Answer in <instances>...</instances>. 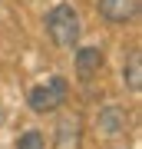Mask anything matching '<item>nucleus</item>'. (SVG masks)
<instances>
[{
    "mask_svg": "<svg viewBox=\"0 0 142 149\" xmlns=\"http://www.w3.org/2000/svg\"><path fill=\"white\" fill-rule=\"evenodd\" d=\"M79 30H83L79 13L69 3H60V7H53V10L46 13V33H50V40L56 43V47L73 50L76 40H79Z\"/></svg>",
    "mask_w": 142,
    "mask_h": 149,
    "instance_id": "f257e3e1",
    "label": "nucleus"
},
{
    "mask_svg": "<svg viewBox=\"0 0 142 149\" xmlns=\"http://www.w3.org/2000/svg\"><path fill=\"white\" fill-rule=\"evenodd\" d=\"M63 100H66V80L63 76H53L50 83L30 90V109L33 113H53V109L63 106Z\"/></svg>",
    "mask_w": 142,
    "mask_h": 149,
    "instance_id": "f03ea898",
    "label": "nucleus"
},
{
    "mask_svg": "<svg viewBox=\"0 0 142 149\" xmlns=\"http://www.w3.org/2000/svg\"><path fill=\"white\" fill-rule=\"evenodd\" d=\"M79 136H83V119L76 113H63L56 123V149H79Z\"/></svg>",
    "mask_w": 142,
    "mask_h": 149,
    "instance_id": "7ed1b4c3",
    "label": "nucleus"
},
{
    "mask_svg": "<svg viewBox=\"0 0 142 149\" xmlns=\"http://www.w3.org/2000/svg\"><path fill=\"white\" fill-rule=\"evenodd\" d=\"M99 13L109 23H136L139 0H99Z\"/></svg>",
    "mask_w": 142,
    "mask_h": 149,
    "instance_id": "20e7f679",
    "label": "nucleus"
},
{
    "mask_svg": "<svg viewBox=\"0 0 142 149\" xmlns=\"http://www.w3.org/2000/svg\"><path fill=\"white\" fill-rule=\"evenodd\" d=\"M103 63H106V56H103L99 47H79L76 50V73L83 76V80H93L103 70Z\"/></svg>",
    "mask_w": 142,
    "mask_h": 149,
    "instance_id": "39448f33",
    "label": "nucleus"
},
{
    "mask_svg": "<svg viewBox=\"0 0 142 149\" xmlns=\"http://www.w3.org/2000/svg\"><path fill=\"white\" fill-rule=\"evenodd\" d=\"M126 123H129V116H126V109H119V106H106L103 113H99V119H96V126H99V133L103 136H122L126 133Z\"/></svg>",
    "mask_w": 142,
    "mask_h": 149,
    "instance_id": "423d86ee",
    "label": "nucleus"
},
{
    "mask_svg": "<svg viewBox=\"0 0 142 149\" xmlns=\"http://www.w3.org/2000/svg\"><path fill=\"white\" fill-rule=\"evenodd\" d=\"M122 80H126V86L132 93L142 90V53H139V50L129 53V63H126V70H122Z\"/></svg>",
    "mask_w": 142,
    "mask_h": 149,
    "instance_id": "0eeeda50",
    "label": "nucleus"
},
{
    "mask_svg": "<svg viewBox=\"0 0 142 149\" xmlns=\"http://www.w3.org/2000/svg\"><path fill=\"white\" fill-rule=\"evenodd\" d=\"M17 149H43V136L37 133V129H30V133H23L20 139H17Z\"/></svg>",
    "mask_w": 142,
    "mask_h": 149,
    "instance_id": "6e6552de",
    "label": "nucleus"
}]
</instances>
